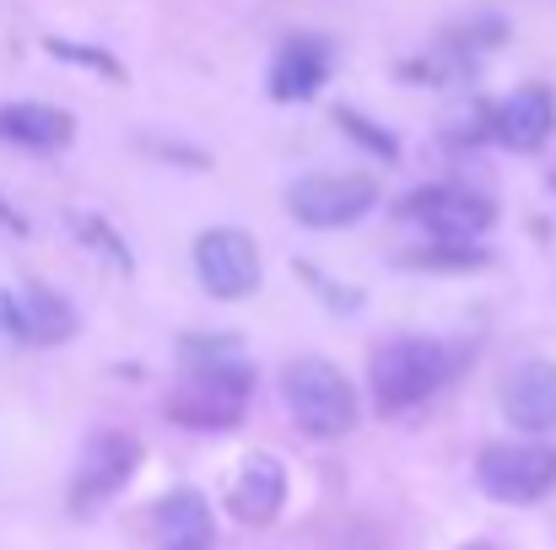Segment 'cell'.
Segmentation results:
<instances>
[{
	"instance_id": "obj_1",
	"label": "cell",
	"mask_w": 556,
	"mask_h": 550,
	"mask_svg": "<svg viewBox=\"0 0 556 550\" xmlns=\"http://www.w3.org/2000/svg\"><path fill=\"white\" fill-rule=\"evenodd\" d=\"M454 372H459V351L454 346L427 341V335H394V341H383L372 351L368 362L372 405L383 415H405V410L427 405Z\"/></svg>"
},
{
	"instance_id": "obj_2",
	"label": "cell",
	"mask_w": 556,
	"mask_h": 550,
	"mask_svg": "<svg viewBox=\"0 0 556 550\" xmlns=\"http://www.w3.org/2000/svg\"><path fill=\"white\" fill-rule=\"evenodd\" d=\"M254 399V362L232 357V362H211V367H185L179 388L168 394V421L185 432H232L243 421Z\"/></svg>"
},
{
	"instance_id": "obj_3",
	"label": "cell",
	"mask_w": 556,
	"mask_h": 550,
	"mask_svg": "<svg viewBox=\"0 0 556 550\" xmlns=\"http://www.w3.org/2000/svg\"><path fill=\"white\" fill-rule=\"evenodd\" d=\"M281 399L308 437H346L357 426V388L330 357H292L281 367Z\"/></svg>"
},
{
	"instance_id": "obj_4",
	"label": "cell",
	"mask_w": 556,
	"mask_h": 550,
	"mask_svg": "<svg viewBox=\"0 0 556 550\" xmlns=\"http://www.w3.org/2000/svg\"><path fill=\"white\" fill-rule=\"evenodd\" d=\"M476 486L492 502L508 508H530L556 491V448L541 437H519V443H486L476 453Z\"/></svg>"
},
{
	"instance_id": "obj_5",
	"label": "cell",
	"mask_w": 556,
	"mask_h": 550,
	"mask_svg": "<svg viewBox=\"0 0 556 550\" xmlns=\"http://www.w3.org/2000/svg\"><path fill=\"white\" fill-rule=\"evenodd\" d=\"M400 216L416 221L427 238H443V243H481V232H492L497 221V205L465 183H421L400 200Z\"/></svg>"
},
{
	"instance_id": "obj_6",
	"label": "cell",
	"mask_w": 556,
	"mask_h": 550,
	"mask_svg": "<svg viewBox=\"0 0 556 550\" xmlns=\"http://www.w3.org/2000/svg\"><path fill=\"white\" fill-rule=\"evenodd\" d=\"M141 470V443L119 426L87 437L81 459H76V475H71V513L76 519H92L98 508H109Z\"/></svg>"
},
{
	"instance_id": "obj_7",
	"label": "cell",
	"mask_w": 556,
	"mask_h": 550,
	"mask_svg": "<svg viewBox=\"0 0 556 550\" xmlns=\"http://www.w3.org/2000/svg\"><path fill=\"white\" fill-rule=\"evenodd\" d=\"M372 205H378L372 174H314V179H298L287 189V216L298 227H314V232L357 227Z\"/></svg>"
},
{
	"instance_id": "obj_8",
	"label": "cell",
	"mask_w": 556,
	"mask_h": 550,
	"mask_svg": "<svg viewBox=\"0 0 556 550\" xmlns=\"http://www.w3.org/2000/svg\"><path fill=\"white\" fill-rule=\"evenodd\" d=\"M189 259H194L200 286H205L211 297H222V303H243V297L260 292L265 265H260V243H254L243 227H205V232L194 238Z\"/></svg>"
},
{
	"instance_id": "obj_9",
	"label": "cell",
	"mask_w": 556,
	"mask_h": 550,
	"mask_svg": "<svg viewBox=\"0 0 556 550\" xmlns=\"http://www.w3.org/2000/svg\"><path fill=\"white\" fill-rule=\"evenodd\" d=\"M552 136H556V92L546 81H530V87L508 92L492 108V141L508 146V152H519V157L541 152Z\"/></svg>"
},
{
	"instance_id": "obj_10",
	"label": "cell",
	"mask_w": 556,
	"mask_h": 550,
	"mask_svg": "<svg viewBox=\"0 0 556 550\" xmlns=\"http://www.w3.org/2000/svg\"><path fill=\"white\" fill-rule=\"evenodd\" d=\"M330 71H336V49H330L325 38H314V33H292V38L276 49L265 87H270L276 103H308V98L330 81Z\"/></svg>"
},
{
	"instance_id": "obj_11",
	"label": "cell",
	"mask_w": 556,
	"mask_h": 550,
	"mask_svg": "<svg viewBox=\"0 0 556 550\" xmlns=\"http://www.w3.org/2000/svg\"><path fill=\"white\" fill-rule=\"evenodd\" d=\"M287 491H292L287 464L276 453H249L243 470H238V481H232V491H227V513L238 524H249V529H265V524L281 519Z\"/></svg>"
},
{
	"instance_id": "obj_12",
	"label": "cell",
	"mask_w": 556,
	"mask_h": 550,
	"mask_svg": "<svg viewBox=\"0 0 556 550\" xmlns=\"http://www.w3.org/2000/svg\"><path fill=\"white\" fill-rule=\"evenodd\" d=\"M503 415L508 426H519L525 437H546L556 432V362L535 357L519 362L503 378Z\"/></svg>"
},
{
	"instance_id": "obj_13",
	"label": "cell",
	"mask_w": 556,
	"mask_h": 550,
	"mask_svg": "<svg viewBox=\"0 0 556 550\" xmlns=\"http://www.w3.org/2000/svg\"><path fill=\"white\" fill-rule=\"evenodd\" d=\"M0 141L22 146V152H38V157H54L76 141V119L54 103H0Z\"/></svg>"
},
{
	"instance_id": "obj_14",
	"label": "cell",
	"mask_w": 556,
	"mask_h": 550,
	"mask_svg": "<svg viewBox=\"0 0 556 550\" xmlns=\"http://www.w3.org/2000/svg\"><path fill=\"white\" fill-rule=\"evenodd\" d=\"M152 535H157V550H211L216 546L211 502H205L194 486H174V491L152 508Z\"/></svg>"
},
{
	"instance_id": "obj_15",
	"label": "cell",
	"mask_w": 556,
	"mask_h": 550,
	"mask_svg": "<svg viewBox=\"0 0 556 550\" xmlns=\"http://www.w3.org/2000/svg\"><path fill=\"white\" fill-rule=\"evenodd\" d=\"M22 303H27V319H33V346H65L81 330V314L71 308V297H60L43 281H27Z\"/></svg>"
},
{
	"instance_id": "obj_16",
	"label": "cell",
	"mask_w": 556,
	"mask_h": 550,
	"mask_svg": "<svg viewBox=\"0 0 556 550\" xmlns=\"http://www.w3.org/2000/svg\"><path fill=\"white\" fill-rule=\"evenodd\" d=\"M65 227H71V232H76V243H81V248H92L114 276H130V270H136L130 243L114 232V221H103V216H92V210H65Z\"/></svg>"
},
{
	"instance_id": "obj_17",
	"label": "cell",
	"mask_w": 556,
	"mask_h": 550,
	"mask_svg": "<svg viewBox=\"0 0 556 550\" xmlns=\"http://www.w3.org/2000/svg\"><path fill=\"white\" fill-rule=\"evenodd\" d=\"M405 265L410 270H481L486 248L481 243H443V238H432L427 248H410Z\"/></svg>"
},
{
	"instance_id": "obj_18",
	"label": "cell",
	"mask_w": 556,
	"mask_h": 550,
	"mask_svg": "<svg viewBox=\"0 0 556 550\" xmlns=\"http://www.w3.org/2000/svg\"><path fill=\"white\" fill-rule=\"evenodd\" d=\"M54 60H65V65H81V71H98V76H109V81H125V65L109 54V49H92V43H76V38H49L43 43Z\"/></svg>"
},
{
	"instance_id": "obj_19",
	"label": "cell",
	"mask_w": 556,
	"mask_h": 550,
	"mask_svg": "<svg viewBox=\"0 0 556 550\" xmlns=\"http://www.w3.org/2000/svg\"><path fill=\"white\" fill-rule=\"evenodd\" d=\"M336 125H341V136L346 141H357V146H368L378 163H389V157H400V141L389 136V130H378L368 114H357V108H336Z\"/></svg>"
},
{
	"instance_id": "obj_20",
	"label": "cell",
	"mask_w": 556,
	"mask_h": 550,
	"mask_svg": "<svg viewBox=\"0 0 556 550\" xmlns=\"http://www.w3.org/2000/svg\"><path fill=\"white\" fill-rule=\"evenodd\" d=\"M243 357L238 335H185L179 341V367H211V362H232Z\"/></svg>"
},
{
	"instance_id": "obj_21",
	"label": "cell",
	"mask_w": 556,
	"mask_h": 550,
	"mask_svg": "<svg viewBox=\"0 0 556 550\" xmlns=\"http://www.w3.org/2000/svg\"><path fill=\"white\" fill-rule=\"evenodd\" d=\"M298 276H303L308 286H319V292H325V303H330L336 314H357V308H363V292H357V286H341V281H330V276H325V270H314V265H298Z\"/></svg>"
},
{
	"instance_id": "obj_22",
	"label": "cell",
	"mask_w": 556,
	"mask_h": 550,
	"mask_svg": "<svg viewBox=\"0 0 556 550\" xmlns=\"http://www.w3.org/2000/svg\"><path fill=\"white\" fill-rule=\"evenodd\" d=\"M0 335H11V341L33 346V319H27L22 286H16V292H11V286H0Z\"/></svg>"
},
{
	"instance_id": "obj_23",
	"label": "cell",
	"mask_w": 556,
	"mask_h": 550,
	"mask_svg": "<svg viewBox=\"0 0 556 550\" xmlns=\"http://www.w3.org/2000/svg\"><path fill=\"white\" fill-rule=\"evenodd\" d=\"M0 232H11V238H22V232H27V221L16 216V205H11V200H0Z\"/></svg>"
},
{
	"instance_id": "obj_24",
	"label": "cell",
	"mask_w": 556,
	"mask_h": 550,
	"mask_svg": "<svg viewBox=\"0 0 556 550\" xmlns=\"http://www.w3.org/2000/svg\"><path fill=\"white\" fill-rule=\"evenodd\" d=\"M465 550H497V546H465Z\"/></svg>"
}]
</instances>
